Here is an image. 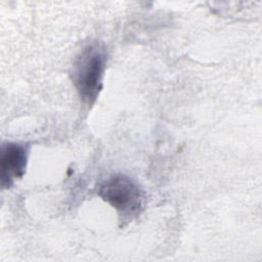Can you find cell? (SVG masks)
Wrapping results in <instances>:
<instances>
[{
  "mask_svg": "<svg viewBox=\"0 0 262 262\" xmlns=\"http://www.w3.org/2000/svg\"><path fill=\"white\" fill-rule=\"evenodd\" d=\"M107 53L99 42L86 45L77 56L73 67V82L83 100L91 105L102 88Z\"/></svg>",
  "mask_w": 262,
  "mask_h": 262,
  "instance_id": "1",
  "label": "cell"
},
{
  "mask_svg": "<svg viewBox=\"0 0 262 262\" xmlns=\"http://www.w3.org/2000/svg\"><path fill=\"white\" fill-rule=\"evenodd\" d=\"M98 195L110 204L123 219L139 215L144 207V192L136 181L124 174H114L98 187Z\"/></svg>",
  "mask_w": 262,
  "mask_h": 262,
  "instance_id": "2",
  "label": "cell"
},
{
  "mask_svg": "<svg viewBox=\"0 0 262 262\" xmlns=\"http://www.w3.org/2000/svg\"><path fill=\"white\" fill-rule=\"evenodd\" d=\"M29 147L16 142H7L1 148V186L9 188L15 180L20 179L28 162Z\"/></svg>",
  "mask_w": 262,
  "mask_h": 262,
  "instance_id": "3",
  "label": "cell"
}]
</instances>
